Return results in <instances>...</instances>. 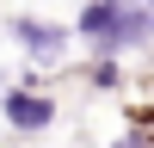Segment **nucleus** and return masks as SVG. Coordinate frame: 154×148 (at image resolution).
Returning <instances> with one entry per match:
<instances>
[{
  "label": "nucleus",
  "mask_w": 154,
  "mask_h": 148,
  "mask_svg": "<svg viewBox=\"0 0 154 148\" xmlns=\"http://www.w3.org/2000/svg\"><path fill=\"white\" fill-rule=\"evenodd\" d=\"M74 43L86 56H142V49H154V0H80Z\"/></svg>",
  "instance_id": "obj_1"
},
{
  "label": "nucleus",
  "mask_w": 154,
  "mask_h": 148,
  "mask_svg": "<svg viewBox=\"0 0 154 148\" xmlns=\"http://www.w3.org/2000/svg\"><path fill=\"white\" fill-rule=\"evenodd\" d=\"M6 43L19 49L25 62H31L37 74H56V68H68L74 62V25H62V19H49V12H6Z\"/></svg>",
  "instance_id": "obj_2"
},
{
  "label": "nucleus",
  "mask_w": 154,
  "mask_h": 148,
  "mask_svg": "<svg viewBox=\"0 0 154 148\" xmlns=\"http://www.w3.org/2000/svg\"><path fill=\"white\" fill-rule=\"evenodd\" d=\"M0 117H6L12 136H49L56 130V93L43 80H6L0 86Z\"/></svg>",
  "instance_id": "obj_3"
},
{
  "label": "nucleus",
  "mask_w": 154,
  "mask_h": 148,
  "mask_svg": "<svg viewBox=\"0 0 154 148\" xmlns=\"http://www.w3.org/2000/svg\"><path fill=\"white\" fill-rule=\"evenodd\" d=\"M86 86L93 93H123V56H86Z\"/></svg>",
  "instance_id": "obj_4"
}]
</instances>
